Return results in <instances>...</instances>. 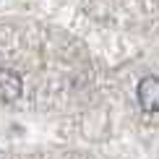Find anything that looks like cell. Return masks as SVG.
I'll return each instance as SVG.
<instances>
[{"label":"cell","mask_w":159,"mask_h":159,"mask_svg":"<svg viewBox=\"0 0 159 159\" xmlns=\"http://www.w3.org/2000/svg\"><path fill=\"white\" fill-rule=\"evenodd\" d=\"M136 99L138 107L149 115H157L159 112V76H146L141 78L136 86Z\"/></svg>","instance_id":"obj_1"},{"label":"cell","mask_w":159,"mask_h":159,"mask_svg":"<svg viewBox=\"0 0 159 159\" xmlns=\"http://www.w3.org/2000/svg\"><path fill=\"white\" fill-rule=\"evenodd\" d=\"M21 94V76L16 70H0V99L13 102Z\"/></svg>","instance_id":"obj_2"}]
</instances>
